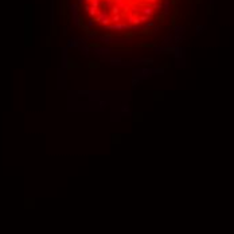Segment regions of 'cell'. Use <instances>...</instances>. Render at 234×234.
Listing matches in <instances>:
<instances>
[{"instance_id": "cell-14", "label": "cell", "mask_w": 234, "mask_h": 234, "mask_svg": "<svg viewBox=\"0 0 234 234\" xmlns=\"http://www.w3.org/2000/svg\"><path fill=\"white\" fill-rule=\"evenodd\" d=\"M77 94L78 95H90V92L89 90H78Z\"/></svg>"}, {"instance_id": "cell-13", "label": "cell", "mask_w": 234, "mask_h": 234, "mask_svg": "<svg viewBox=\"0 0 234 234\" xmlns=\"http://www.w3.org/2000/svg\"><path fill=\"white\" fill-rule=\"evenodd\" d=\"M98 34H100V32H98L97 30H90L86 35H88V38H97Z\"/></svg>"}, {"instance_id": "cell-15", "label": "cell", "mask_w": 234, "mask_h": 234, "mask_svg": "<svg viewBox=\"0 0 234 234\" xmlns=\"http://www.w3.org/2000/svg\"><path fill=\"white\" fill-rule=\"evenodd\" d=\"M164 71H166V70H164L163 67H159V69H155L154 73H156V74H164Z\"/></svg>"}, {"instance_id": "cell-11", "label": "cell", "mask_w": 234, "mask_h": 234, "mask_svg": "<svg viewBox=\"0 0 234 234\" xmlns=\"http://www.w3.org/2000/svg\"><path fill=\"white\" fill-rule=\"evenodd\" d=\"M101 46H102L101 42H89V43H88L89 49H100Z\"/></svg>"}, {"instance_id": "cell-19", "label": "cell", "mask_w": 234, "mask_h": 234, "mask_svg": "<svg viewBox=\"0 0 234 234\" xmlns=\"http://www.w3.org/2000/svg\"><path fill=\"white\" fill-rule=\"evenodd\" d=\"M98 4H100V2H98V0H93V2H92V8L98 7Z\"/></svg>"}, {"instance_id": "cell-5", "label": "cell", "mask_w": 234, "mask_h": 234, "mask_svg": "<svg viewBox=\"0 0 234 234\" xmlns=\"http://www.w3.org/2000/svg\"><path fill=\"white\" fill-rule=\"evenodd\" d=\"M136 47H141V49H155V43H145V42H137Z\"/></svg>"}, {"instance_id": "cell-23", "label": "cell", "mask_w": 234, "mask_h": 234, "mask_svg": "<svg viewBox=\"0 0 234 234\" xmlns=\"http://www.w3.org/2000/svg\"><path fill=\"white\" fill-rule=\"evenodd\" d=\"M90 2H93V0H85V3H88V4H89Z\"/></svg>"}, {"instance_id": "cell-9", "label": "cell", "mask_w": 234, "mask_h": 234, "mask_svg": "<svg viewBox=\"0 0 234 234\" xmlns=\"http://www.w3.org/2000/svg\"><path fill=\"white\" fill-rule=\"evenodd\" d=\"M137 34V32H135V31H122V34H121V36H124V38H127V39H132L133 36H135Z\"/></svg>"}, {"instance_id": "cell-21", "label": "cell", "mask_w": 234, "mask_h": 234, "mask_svg": "<svg viewBox=\"0 0 234 234\" xmlns=\"http://www.w3.org/2000/svg\"><path fill=\"white\" fill-rule=\"evenodd\" d=\"M112 9H113V11H112V12L114 13V15H117V13H118V11H120V9H118V7H113Z\"/></svg>"}, {"instance_id": "cell-12", "label": "cell", "mask_w": 234, "mask_h": 234, "mask_svg": "<svg viewBox=\"0 0 234 234\" xmlns=\"http://www.w3.org/2000/svg\"><path fill=\"white\" fill-rule=\"evenodd\" d=\"M140 62L141 63H144V65H154V58H143V59H140Z\"/></svg>"}, {"instance_id": "cell-6", "label": "cell", "mask_w": 234, "mask_h": 234, "mask_svg": "<svg viewBox=\"0 0 234 234\" xmlns=\"http://www.w3.org/2000/svg\"><path fill=\"white\" fill-rule=\"evenodd\" d=\"M66 67H67L69 70H71V69H79L81 66H79V65H78L74 59L69 58V59H67V65H66Z\"/></svg>"}, {"instance_id": "cell-2", "label": "cell", "mask_w": 234, "mask_h": 234, "mask_svg": "<svg viewBox=\"0 0 234 234\" xmlns=\"http://www.w3.org/2000/svg\"><path fill=\"white\" fill-rule=\"evenodd\" d=\"M143 120H144V113L140 112V111H136L132 113V121L139 124V122H143Z\"/></svg>"}, {"instance_id": "cell-1", "label": "cell", "mask_w": 234, "mask_h": 234, "mask_svg": "<svg viewBox=\"0 0 234 234\" xmlns=\"http://www.w3.org/2000/svg\"><path fill=\"white\" fill-rule=\"evenodd\" d=\"M164 98H166V93L164 92L157 90V92L152 93V100H154L155 102H161V101H164Z\"/></svg>"}, {"instance_id": "cell-20", "label": "cell", "mask_w": 234, "mask_h": 234, "mask_svg": "<svg viewBox=\"0 0 234 234\" xmlns=\"http://www.w3.org/2000/svg\"><path fill=\"white\" fill-rule=\"evenodd\" d=\"M170 67H171V62H166V63L163 65V69H164V70L170 69Z\"/></svg>"}, {"instance_id": "cell-8", "label": "cell", "mask_w": 234, "mask_h": 234, "mask_svg": "<svg viewBox=\"0 0 234 234\" xmlns=\"http://www.w3.org/2000/svg\"><path fill=\"white\" fill-rule=\"evenodd\" d=\"M109 46H111V49H120V47H127L124 42H111V43H109Z\"/></svg>"}, {"instance_id": "cell-24", "label": "cell", "mask_w": 234, "mask_h": 234, "mask_svg": "<svg viewBox=\"0 0 234 234\" xmlns=\"http://www.w3.org/2000/svg\"><path fill=\"white\" fill-rule=\"evenodd\" d=\"M195 2H197V3H200V2H202V0H195Z\"/></svg>"}, {"instance_id": "cell-18", "label": "cell", "mask_w": 234, "mask_h": 234, "mask_svg": "<svg viewBox=\"0 0 234 234\" xmlns=\"http://www.w3.org/2000/svg\"><path fill=\"white\" fill-rule=\"evenodd\" d=\"M140 82V79L139 78H133L132 79V86H137V84Z\"/></svg>"}, {"instance_id": "cell-16", "label": "cell", "mask_w": 234, "mask_h": 234, "mask_svg": "<svg viewBox=\"0 0 234 234\" xmlns=\"http://www.w3.org/2000/svg\"><path fill=\"white\" fill-rule=\"evenodd\" d=\"M179 2H180V0H170V3H171V6H172V8H174V7H178Z\"/></svg>"}, {"instance_id": "cell-22", "label": "cell", "mask_w": 234, "mask_h": 234, "mask_svg": "<svg viewBox=\"0 0 234 234\" xmlns=\"http://www.w3.org/2000/svg\"><path fill=\"white\" fill-rule=\"evenodd\" d=\"M109 22H111V20H109L108 18H106V19H104V20H102V23H104V24H106V23H109Z\"/></svg>"}, {"instance_id": "cell-10", "label": "cell", "mask_w": 234, "mask_h": 234, "mask_svg": "<svg viewBox=\"0 0 234 234\" xmlns=\"http://www.w3.org/2000/svg\"><path fill=\"white\" fill-rule=\"evenodd\" d=\"M166 13H167V12H166V11H163V12H161L159 16H156V19H155V20H156L157 23H161V24H163V23L166 22Z\"/></svg>"}, {"instance_id": "cell-3", "label": "cell", "mask_w": 234, "mask_h": 234, "mask_svg": "<svg viewBox=\"0 0 234 234\" xmlns=\"http://www.w3.org/2000/svg\"><path fill=\"white\" fill-rule=\"evenodd\" d=\"M137 34L139 35H145V36H149V35H154L155 34V30L154 27H144V28H140L139 31H137Z\"/></svg>"}, {"instance_id": "cell-17", "label": "cell", "mask_w": 234, "mask_h": 234, "mask_svg": "<svg viewBox=\"0 0 234 234\" xmlns=\"http://www.w3.org/2000/svg\"><path fill=\"white\" fill-rule=\"evenodd\" d=\"M120 20H121V16H120V15H114L113 19H112V22H116V23L120 22Z\"/></svg>"}, {"instance_id": "cell-4", "label": "cell", "mask_w": 234, "mask_h": 234, "mask_svg": "<svg viewBox=\"0 0 234 234\" xmlns=\"http://www.w3.org/2000/svg\"><path fill=\"white\" fill-rule=\"evenodd\" d=\"M121 141H122V136L121 135H112L111 136V143L112 144H114V145H117V144H121Z\"/></svg>"}, {"instance_id": "cell-7", "label": "cell", "mask_w": 234, "mask_h": 234, "mask_svg": "<svg viewBox=\"0 0 234 234\" xmlns=\"http://www.w3.org/2000/svg\"><path fill=\"white\" fill-rule=\"evenodd\" d=\"M100 62L98 61H89V63H88V67L90 69V70H95V69H100Z\"/></svg>"}]
</instances>
